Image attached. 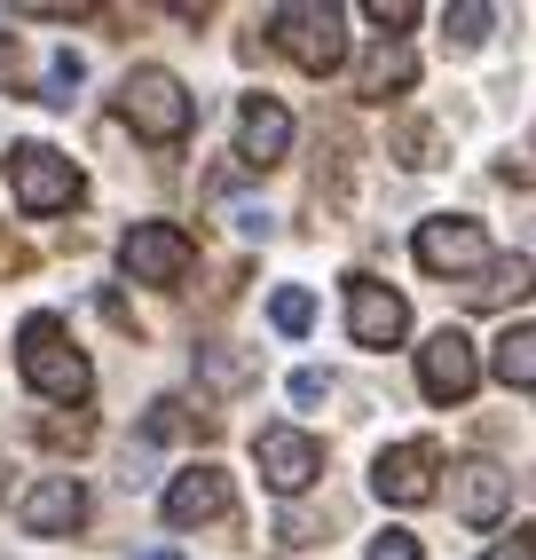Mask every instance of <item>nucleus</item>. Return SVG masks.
Here are the masks:
<instances>
[{
    "label": "nucleus",
    "mask_w": 536,
    "mask_h": 560,
    "mask_svg": "<svg viewBox=\"0 0 536 560\" xmlns=\"http://www.w3.org/2000/svg\"><path fill=\"white\" fill-rule=\"evenodd\" d=\"M16 371H24L32 395H48V402H63V410H80V402L95 395V371H88V355L71 348V331H63L56 316H24V331H16Z\"/></svg>",
    "instance_id": "obj_1"
},
{
    "label": "nucleus",
    "mask_w": 536,
    "mask_h": 560,
    "mask_svg": "<svg viewBox=\"0 0 536 560\" xmlns=\"http://www.w3.org/2000/svg\"><path fill=\"white\" fill-rule=\"evenodd\" d=\"M119 119L142 135V142H182L189 135V119H198V103H189V88L174 80V71H159V63H142V71H127V88H119Z\"/></svg>",
    "instance_id": "obj_2"
},
{
    "label": "nucleus",
    "mask_w": 536,
    "mask_h": 560,
    "mask_svg": "<svg viewBox=\"0 0 536 560\" xmlns=\"http://www.w3.org/2000/svg\"><path fill=\"white\" fill-rule=\"evenodd\" d=\"M268 40H277L300 71H339L348 63V32H339V9H324V0H300V9H277L268 16Z\"/></svg>",
    "instance_id": "obj_3"
},
{
    "label": "nucleus",
    "mask_w": 536,
    "mask_h": 560,
    "mask_svg": "<svg viewBox=\"0 0 536 560\" xmlns=\"http://www.w3.org/2000/svg\"><path fill=\"white\" fill-rule=\"evenodd\" d=\"M9 182H16V206L24 213H71L88 198L80 166H71L63 151H48V142H24V151H9Z\"/></svg>",
    "instance_id": "obj_4"
},
{
    "label": "nucleus",
    "mask_w": 536,
    "mask_h": 560,
    "mask_svg": "<svg viewBox=\"0 0 536 560\" xmlns=\"http://www.w3.org/2000/svg\"><path fill=\"white\" fill-rule=\"evenodd\" d=\"M189 260H198V245H189L174 221H135V230L119 237V269L135 284H182Z\"/></svg>",
    "instance_id": "obj_5"
},
{
    "label": "nucleus",
    "mask_w": 536,
    "mask_h": 560,
    "mask_svg": "<svg viewBox=\"0 0 536 560\" xmlns=\"http://www.w3.org/2000/svg\"><path fill=\"white\" fill-rule=\"evenodd\" d=\"M410 253H418V269H434V277H474L481 260H489L481 221H466V213H434V221H418Z\"/></svg>",
    "instance_id": "obj_6"
},
{
    "label": "nucleus",
    "mask_w": 536,
    "mask_h": 560,
    "mask_svg": "<svg viewBox=\"0 0 536 560\" xmlns=\"http://www.w3.org/2000/svg\"><path fill=\"white\" fill-rule=\"evenodd\" d=\"M418 387H427V402H466L474 387H481V355H474V340L466 331H434L427 348H418Z\"/></svg>",
    "instance_id": "obj_7"
},
{
    "label": "nucleus",
    "mask_w": 536,
    "mask_h": 560,
    "mask_svg": "<svg viewBox=\"0 0 536 560\" xmlns=\"http://www.w3.org/2000/svg\"><path fill=\"white\" fill-rule=\"evenodd\" d=\"M253 458H260V474H268V490L300 498V490L324 474V442L300 434V427H260V434H253Z\"/></svg>",
    "instance_id": "obj_8"
},
{
    "label": "nucleus",
    "mask_w": 536,
    "mask_h": 560,
    "mask_svg": "<svg viewBox=\"0 0 536 560\" xmlns=\"http://www.w3.org/2000/svg\"><path fill=\"white\" fill-rule=\"evenodd\" d=\"M348 331H356V348H395L410 331V301L387 292L378 277H348Z\"/></svg>",
    "instance_id": "obj_9"
},
{
    "label": "nucleus",
    "mask_w": 536,
    "mask_h": 560,
    "mask_svg": "<svg viewBox=\"0 0 536 560\" xmlns=\"http://www.w3.org/2000/svg\"><path fill=\"white\" fill-rule=\"evenodd\" d=\"M16 521L32 537H71L88 521V490H80V474H40L32 490L16 498Z\"/></svg>",
    "instance_id": "obj_10"
},
{
    "label": "nucleus",
    "mask_w": 536,
    "mask_h": 560,
    "mask_svg": "<svg viewBox=\"0 0 536 560\" xmlns=\"http://www.w3.org/2000/svg\"><path fill=\"white\" fill-rule=\"evenodd\" d=\"M434 442H395V451H378L371 466V490L387 498V505H427L434 498Z\"/></svg>",
    "instance_id": "obj_11"
},
{
    "label": "nucleus",
    "mask_w": 536,
    "mask_h": 560,
    "mask_svg": "<svg viewBox=\"0 0 536 560\" xmlns=\"http://www.w3.org/2000/svg\"><path fill=\"white\" fill-rule=\"evenodd\" d=\"M284 151H292V110L277 95H245L237 103V159L260 174V166H277Z\"/></svg>",
    "instance_id": "obj_12"
},
{
    "label": "nucleus",
    "mask_w": 536,
    "mask_h": 560,
    "mask_svg": "<svg viewBox=\"0 0 536 560\" xmlns=\"http://www.w3.org/2000/svg\"><path fill=\"white\" fill-rule=\"evenodd\" d=\"M229 505H237V490H229V474L221 466H189L166 481V521L174 529H198V521H221Z\"/></svg>",
    "instance_id": "obj_13"
},
{
    "label": "nucleus",
    "mask_w": 536,
    "mask_h": 560,
    "mask_svg": "<svg viewBox=\"0 0 536 560\" xmlns=\"http://www.w3.org/2000/svg\"><path fill=\"white\" fill-rule=\"evenodd\" d=\"M528 292H536V260L505 253V260H481V269L457 284V301L466 308H513V301H528Z\"/></svg>",
    "instance_id": "obj_14"
},
{
    "label": "nucleus",
    "mask_w": 536,
    "mask_h": 560,
    "mask_svg": "<svg viewBox=\"0 0 536 560\" xmlns=\"http://www.w3.org/2000/svg\"><path fill=\"white\" fill-rule=\"evenodd\" d=\"M450 490H457V513H466L474 529H497V521H505V505H513V474H497L489 458H474V466L450 474Z\"/></svg>",
    "instance_id": "obj_15"
},
{
    "label": "nucleus",
    "mask_w": 536,
    "mask_h": 560,
    "mask_svg": "<svg viewBox=\"0 0 536 560\" xmlns=\"http://www.w3.org/2000/svg\"><path fill=\"white\" fill-rule=\"evenodd\" d=\"M410 80H418V56H410L403 40H387V48H371V56H363V95H371V103L403 95Z\"/></svg>",
    "instance_id": "obj_16"
},
{
    "label": "nucleus",
    "mask_w": 536,
    "mask_h": 560,
    "mask_svg": "<svg viewBox=\"0 0 536 560\" xmlns=\"http://www.w3.org/2000/svg\"><path fill=\"white\" fill-rule=\"evenodd\" d=\"M489 371L505 387H536V324H505V340L489 348Z\"/></svg>",
    "instance_id": "obj_17"
},
{
    "label": "nucleus",
    "mask_w": 536,
    "mask_h": 560,
    "mask_svg": "<svg viewBox=\"0 0 536 560\" xmlns=\"http://www.w3.org/2000/svg\"><path fill=\"white\" fill-rule=\"evenodd\" d=\"M489 24H497V9H481V0H466V9H450V16H442V32H450V48H457V56H474V48L489 40Z\"/></svg>",
    "instance_id": "obj_18"
},
{
    "label": "nucleus",
    "mask_w": 536,
    "mask_h": 560,
    "mask_svg": "<svg viewBox=\"0 0 536 560\" xmlns=\"http://www.w3.org/2000/svg\"><path fill=\"white\" fill-rule=\"evenodd\" d=\"M198 371H206V387H245V380H253V355H229V348H198Z\"/></svg>",
    "instance_id": "obj_19"
},
{
    "label": "nucleus",
    "mask_w": 536,
    "mask_h": 560,
    "mask_svg": "<svg viewBox=\"0 0 536 560\" xmlns=\"http://www.w3.org/2000/svg\"><path fill=\"white\" fill-rule=\"evenodd\" d=\"M268 316H277V331H292V340H300V331L316 324V301H308V292H300V284H284L277 301H268Z\"/></svg>",
    "instance_id": "obj_20"
},
{
    "label": "nucleus",
    "mask_w": 536,
    "mask_h": 560,
    "mask_svg": "<svg viewBox=\"0 0 536 560\" xmlns=\"http://www.w3.org/2000/svg\"><path fill=\"white\" fill-rule=\"evenodd\" d=\"M395 151H403V166H442V159H434V151H442V135H434V127H403V135H395Z\"/></svg>",
    "instance_id": "obj_21"
},
{
    "label": "nucleus",
    "mask_w": 536,
    "mask_h": 560,
    "mask_svg": "<svg viewBox=\"0 0 536 560\" xmlns=\"http://www.w3.org/2000/svg\"><path fill=\"white\" fill-rule=\"evenodd\" d=\"M71 88H80V56L63 48V56L48 63V88H40V103H56V110H63V103H71Z\"/></svg>",
    "instance_id": "obj_22"
},
{
    "label": "nucleus",
    "mask_w": 536,
    "mask_h": 560,
    "mask_svg": "<svg viewBox=\"0 0 536 560\" xmlns=\"http://www.w3.org/2000/svg\"><path fill=\"white\" fill-rule=\"evenodd\" d=\"M142 434H150V442H174V434H189V419H182V402H150V419H142Z\"/></svg>",
    "instance_id": "obj_23"
},
{
    "label": "nucleus",
    "mask_w": 536,
    "mask_h": 560,
    "mask_svg": "<svg viewBox=\"0 0 536 560\" xmlns=\"http://www.w3.org/2000/svg\"><path fill=\"white\" fill-rule=\"evenodd\" d=\"M371 560H427V552H418L410 529H378V537H371Z\"/></svg>",
    "instance_id": "obj_24"
},
{
    "label": "nucleus",
    "mask_w": 536,
    "mask_h": 560,
    "mask_svg": "<svg viewBox=\"0 0 536 560\" xmlns=\"http://www.w3.org/2000/svg\"><path fill=\"white\" fill-rule=\"evenodd\" d=\"M378 32H403V24H418V9H410V0H371V9H363Z\"/></svg>",
    "instance_id": "obj_25"
},
{
    "label": "nucleus",
    "mask_w": 536,
    "mask_h": 560,
    "mask_svg": "<svg viewBox=\"0 0 536 560\" xmlns=\"http://www.w3.org/2000/svg\"><path fill=\"white\" fill-rule=\"evenodd\" d=\"M481 560H536V529H513V537H497Z\"/></svg>",
    "instance_id": "obj_26"
},
{
    "label": "nucleus",
    "mask_w": 536,
    "mask_h": 560,
    "mask_svg": "<svg viewBox=\"0 0 536 560\" xmlns=\"http://www.w3.org/2000/svg\"><path fill=\"white\" fill-rule=\"evenodd\" d=\"M324 395H331L324 371H292V402H324Z\"/></svg>",
    "instance_id": "obj_27"
},
{
    "label": "nucleus",
    "mask_w": 536,
    "mask_h": 560,
    "mask_svg": "<svg viewBox=\"0 0 536 560\" xmlns=\"http://www.w3.org/2000/svg\"><path fill=\"white\" fill-rule=\"evenodd\" d=\"M497 174H505V182H528V190H536V151H513V159L497 166Z\"/></svg>",
    "instance_id": "obj_28"
},
{
    "label": "nucleus",
    "mask_w": 536,
    "mask_h": 560,
    "mask_svg": "<svg viewBox=\"0 0 536 560\" xmlns=\"http://www.w3.org/2000/svg\"><path fill=\"white\" fill-rule=\"evenodd\" d=\"M142 560H182V552H142Z\"/></svg>",
    "instance_id": "obj_29"
},
{
    "label": "nucleus",
    "mask_w": 536,
    "mask_h": 560,
    "mask_svg": "<svg viewBox=\"0 0 536 560\" xmlns=\"http://www.w3.org/2000/svg\"><path fill=\"white\" fill-rule=\"evenodd\" d=\"M0 498H9V481H0Z\"/></svg>",
    "instance_id": "obj_30"
}]
</instances>
